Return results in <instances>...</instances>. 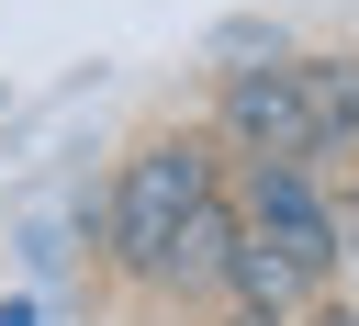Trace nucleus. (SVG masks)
I'll return each instance as SVG.
<instances>
[{"label": "nucleus", "instance_id": "4", "mask_svg": "<svg viewBox=\"0 0 359 326\" xmlns=\"http://www.w3.org/2000/svg\"><path fill=\"white\" fill-rule=\"evenodd\" d=\"M224 259H236V202L213 191L191 225H180V247H168V270H157V292L168 304H202V292H224Z\"/></svg>", "mask_w": 359, "mask_h": 326}, {"label": "nucleus", "instance_id": "7", "mask_svg": "<svg viewBox=\"0 0 359 326\" xmlns=\"http://www.w3.org/2000/svg\"><path fill=\"white\" fill-rule=\"evenodd\" d=\"M314 326H359V315H348V304H325V315H314Z\"/></svg>", "mask_w": 359, "mask_h": 326}, {"label": "nucleus", "instance_id": "5", "mask_svg": "<svg viewBox=\"0 0 359 326\" xmlns=\"http://www.w3.org/2000/svg\"><path fill=\"white\" fill-rule=\"evenodd\" d=\"M292 79H303V135H314V157L359 146V56H292Z\"/></svg>", "mask_w": 359, "mask_h": 326}, {"label": "nucleus", "instance_id": "2", "mask_svg": "<svg viewBox=\"0 0 359 326\" xmlns=\"http://www.w3.org/2000/svg\"><path fill=\"white\" fill-rule=\"evenodd\" d=\"M236 225H247V247H269L303 292L337 281V214L314 202V169H269V157H247V169H236Z\"/></svg>", "mask_w": 359, "mask_h": 326}, {"label": "nucleus", "instance_id": "3", "mask_svg": "<svg viewBox=\"0 0 359 326\" xmlns=\"http://www.w3.org/2000/svg\"><path fill=\"white\" fill-rule=\"evenodd\" d=\"M213 146H236V169L247 157H269V169H314V135H303V79H292V56H258V67H224L213 79V124H202Z\"/></svg>", "mask_w": 359, "mask_h": 326}, {"label": "nucleus", "instance_id": "1", "mask_svg": "<svg viewBox=\"0 0 359 326\" xmlns=\"http://www.w3.org/2000/svg\"><path fill=\"white\" fill-rule=\"evenodd\" d=\"M213 191H224V146H213L202 124H157V135H135L123 169H112V191H101V270L135 281V292H157L180 225H191Z\"/></svg>", "mask_w": 359, "mask_h": 326}, {"label": "nucleus", "instance_id": "6", "mask_svg": "<svg viewBox=\"0 0 359 326\" xmlns=\"http://www.w3.org/2000/svg\"><path fill=\"white\" fill-rule=\"evenodd\" d=\"M0 326H34V304H0Z\"/></svg>", "mask_w": 359, "mask_h": 326}]
</instances>
